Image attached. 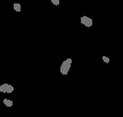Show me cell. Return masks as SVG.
Segmentation results:
<instances>
[{
    "label": "cell",
    "instance_id": "cell-1",
    "mask_svg": "<svg viewBox=\"0 0 123 117\" xmlns=\"http://www.w3.org/2000/svg\"><path fill=\"white\" fill-rule=\"evenodd\" d=\"M71 66H72V58H66L64 62L61 64V73L62 75H67V72L70 71Z\"/></svg>",
    "mask_w": 123,
    "mask_h": 117
},
{
    "label": "cell",
    "instance_id": "cell-2",
    "mask_svg": "<svg viewBox=\"0 0 123 117\" xmlns=\"http://www.w3.org/2000/svg\"><path fill=\"white\" fill-rule=\"evenodd\" d=\"M14 91V86L10 85V84H2V85H0V92H2V93H13Z\"/></svg>",
    "mask_w": 123,
    "mask_h": 117
},
{
    "label": "cell",
    "instance_id": "cell-3",
    "mask_svg": "<svg viewBox=\"0 0 123 117\" xmlns=\"http://www.w3.org/2000/svg\"><path fill=\"white\" fill-rule=\"evenodd\" d=\"M80 21H81V24H82V25H84L86 28L92 27V23H93V21H92L90 17H88V16H82Z\"/></svg>",
    "mask_w": 123,
    "mask_h": 117
},
{
    "label": "cell",
    "instance_id": "cell-4",
    "mask_svg": "<svg viewBox=\"0 0 123 117\" xmlns=\"http://www.w3.org/2000/svg\"><path fill=\"white\" fill-rule=\"evenodd\" d=\"M13 8L16 10V12H21L22 10V6H21V4H18V2H15V4L13 5Z\"/></svg>",
    "mask_w": 123,
    "mask_h": 117
},
{
    "label": "cell",
    "instance_id": "cell-5",
    "mask_svg": "<svg viewBox=\"0 0 123 117\" xmlns=\"http://www.w3.org/2000/svg\"><path fill=\"white\" fill-rule=\"evenodd\" d=\"M4 104L6 107H12L13 106V101L9 99H4Z\"/></svg>",
    "mask_w": 123,
    "mask_h": 117
},
{
    "label": "cell",
    "instance_id": "cell-6",
    "mask_svg": "<svg viewBox=\"0 0 123 117\" xmlns=\"http://www.w3.org/2000/svg\"><path fill=\"white\" fill-rule=\"evenodd\" d=\"M51 4L55 5V6H58V5L61 4V1L59 0H51Z\"/></svg>",
    "mask_w": 123,
    "mask_h": 117
},
{
    "label": "cell",
    "instance_id": "cell-7",
    "mask_svg": "<svg viewBox=\"0 0 123 117\" xmlns=\"http://www.w3.org/2000/svg\"><path fill=\"white\" fill-rule=\"evenodd\" d=\"M103 61H104V62L105 63H110V58H107V56H103Z\"/></svg>",
    "mask_w": 123,
    "mask_h": 117
},
{
    "label": "cell",
    "instance_id": "cell-8",
    "mask_svg": "<svg viewBox=\"0 0 123 117\" xmlns=\"http://www.w3.org/2000/svg\"><path fill=\"white\" fill-rule=\"evenodd\" d=\"M0 93H1V92H0Z\"/></svg>",
    "mask_w": 123,
    "mask_h": 117
}]
</instances>
